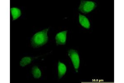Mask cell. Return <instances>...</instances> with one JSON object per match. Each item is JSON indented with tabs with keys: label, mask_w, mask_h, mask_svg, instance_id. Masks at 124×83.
Returning <instances> with one entry per match:
<instances>
[{
	"label": "cell",
	"mask_w": 124,
	"mask_h": 83,
	"mask_svg": "<svg viewBox=\"0 0 124 83\" xmlns=\"http://www.w3.org/2000/svg\"><path fill=\"white\" fill-rule=\"evenodd\" d=\"M49 28L37 32L31 39V46L34 48H39L46 44L48 41L47 32Z\"/></svg>",
	"instance_id": "6da1fadb"
},
{
	"label": "cell",
	"mask_w": 124,
	"mask_h": 83,
	"mask_svg": "<svg viewBox=\"0 0 124 83\" xmlns=\"http://www.w3.org/2000/svg\"><path fill=\"white\" fill-rule=\"evenodd\" d=\"M97 6L94 2L82 0L79 7V10L84 14H87L94 10Z\"/></svg>",
	"instance_id": "7a4b0ae2"
},
{
	"label": "cell",
	"mask_w": 124,
	"mask_h": 83,
	"mask_svg": "<svg viewBox=\"0 0 124 83\" xmlns=\"http://www.w3.org/2000/svg\"><path fill=\"white\" fill-rule=\"evenodd\" d=\"M68 53L73 65L75 70L76 72H78L80 64V59L78 51L74 49H70L68 51Z\"/></svg>",
	"instance_id": "3957f363"
},
{
	"label": "cell",
	"mask_w": 124,
	"mask_h": 83,
	"mask_svg": "<svg viewBox=\"0 0 124 83\" xmlns=\"http://www.w3.org/2000/svg\"><path fill=\"white\" fill-rule=\"evenodd\" d=\"M67 30L58 33L55 37L57 45H64L66 41Z\"/></svg>",
	"instance_id": "277c9868"
},
{
	"label": "cell",
	"mask_w": 124,
	"mask_h": 83,
	"mask_svg": "<svg viewBox=\"0 0 124 83\" xmlns=\"http://www.w3.org/2000/svg\"><path fill=\"white\" fill-rule=\"evenodd\" d=\"M79 22L82 27L87 29H89L90 28V23L89 20L86 17L81 14H79Z\"/></svg>",
	"instance_id": "5b68a950"
},
{
	"label": "cell",
	"mask_w": 124,
	"mask_h": 83,
	"mask_svg": "<svg viewBox=\"0 0 124 83\" xmlns=\"http://www.w3.org/2000/svg\"><path fill=\"white\" fill-rule=\"evenodd\" d=\"M58 76L59 79H61L63 77L66 72V66L65 64L62 63L61 62L59 61L58 62Z\"/></svg>",
	"instance_id": "8992f818"
},
{
	"label": "cell",
	"mask_w": 124,
	"mask_h": 83,
	"mask_svg": "<svg viewBox=\"0 0 124 83\" xmlns=\"http://www.w3.org/2000/svg\"><path fill=\"white\" fill-rule=\"evenodd\" d=\"M10 12L13 16V20H16L21 15V11L19 9L16 8H13L10 9Z\"/></svg>",
	"instance_id": "52a82bcc"
},
{
	"label": "cell",
	"mask_w": 124,
	"mask_h": 83,
	"mask_svg": "<svg viewBox=\"0 0 124 83\" xmlns=\"http://www.w3.org/2000/svg\"><path fill=\"white\" fill-rule=\"evenodd\" d=\"M37 57H24L23 58L20 62V65L22 67L27 66L29 64L31 63V62L34 59H36Z\"/></svg>",
	"instance_id": "ba28073f"
},
{
	"label": "cell",
	"mask_w": 124,
	"mask_h": 83,
	"mask_svg": "<svg viewBox=\"0 0 124 83\" xmlns=\"http://www.w3.org/2000/svg\"><path fill=\"white\" fill-rule=\"evenodd\" d=\"M31 73L35 79H39L41 76V71L37 66H34L32 68Z\"/></svg>",
	"instance_id": "9c48e42d"
}]
</instances>
